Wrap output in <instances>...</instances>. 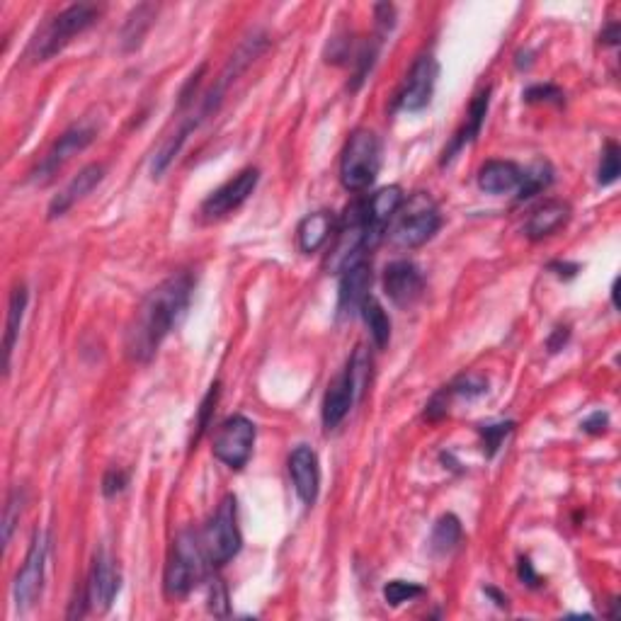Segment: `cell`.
<instances>
[{
    "label": "cell",
    "mask_w": 621,
    "mask_h": 621,
    "mask_svg": "<svg viewBox=\"0 0 621 621\" xmlns=\"http://www.w3.org/2000/svg\"><path fill=\"white\" fill-rule=\"evenodd\" d=\"M442 216L435 199L425 192H418L401 204L396 214V224L391 229V241L401 248H420L440 231Z\"/></svg>",
    "instance_id": "obj_5"
},
{
    "label": "cell",
    "mask_w": 621,
    "mask_h": 621,
    "mask_svg": "<svg viewBox=\"0 0 621 621\" xmlns=\"http://www.w3.org/2000/svg\"><path fill=\"white\" fill-rule=\"evenodd\" d=\"M204 554H207L209 566H226L233 556L241 551V529L236 520V498L226 495L221 505L216 507L214 517L209 520L202 532Z\"/></svg>",
    "instance_id": "obj_6"
},
{
    "label": "cell",
    "mask_w": 621,
    "mask_h": 621,
    "mask_svg": "<svg viewBox=\"0 0 621 621\" xmlns=\"http://www.w3.org/2000/svg\"><path fill=\"white\" fill-rule=\"evenodd\" d=\"M258 180H260V170L258 168H246V170H241L236 178L224 182L219 190H214L212 195H209L202 202L204 219H209V221L221 219V216L231 214L233 209L241 207V204L246 202V199L255 192V187H258Z\"/></svg>",
    "instance_id": "obj_12"
},
{
    "label": "cell",
    "mask_w": 621,
    "mask_h": 621,
    "mask_svg": "<svg viewBox=\"0 0 621 621\" xmlns=\"http://www.w3.org/2000/svg\"><path fill=\"white\" fill-rule=\"evenodd\" d=\"M340 275V294H338V313L340 316H352L362 309L364 301L369 299L372 289V267L367 260H357L352 265L343 267Z\"/></svg>",
    "instance_id": "obj_15"
},
{
    "label": "cell",
    "mask_w": 621,
    "mask_h": 621,
    "mask_svg": "<svg viewBox=\"0 0 621 621\" xmlns=\"http://www.w3.org/2000/svg\"><path fill=\"white\" fill-rule=\"evenodd\" d=\"M289 474H292L294 488L299 498L306 505H313L318 500V491H321V466H318V457L311 447L301 444L289 457Z\"/></svg>",
    "instance_id": "obj_17"
},
{
    "label": "cell",
    "mask_w": 621,
    "mask_h": 621,
    "mask_svg": "<svg viewBox=\"0 0 621 621\" xmlns=\"http://www.w3.org/2000/svg\"><path fill=\"white\" fill-rule=\"evenodd\" d=\"M406 202L403 190L398 185L381 187L372 197L364 199V209H367V233H364V248L372 250L381 238L386 236V229L391 221L396 219L398 209Z\"/></svg>",
    "instance_id": "obj_13"
},
{
    "label": "cell",
    "mask_w": 621,
    "mask_h": 621,
    "mask_svg": "<svg viewBox=\"0 0 621 621\" xmlns=\"http://www.w3.org/2000/svg\"><path fill=\"white\" fill-rule=\"evenodd\" d=\"M437 76H440V64H437L435 56H418L406 76L401 93H398V107L406 112L425 110L430 105L432 93H435Z\"/></svg>",
    "instance_id": "obj_11"
},
{
    "label": "cell",
    "mask_w": 621,
    "mask_h": 621,
    "mask_svg": "<svg viewBox=\"0 0 621 621\" xmlns=\"http://www.w3.org/2000/svg\"><path fill=\"white\" fill-rule=\"evenodd\" d=\"M127 483H129L127 471H122V469H110V471H107V474H105V478H102V493H105L107 498H112V495L122 493L124 488H127Z\"/></svg>",
    "instance_id": "obj_35"
},
{
    "label": "cell",
    "mask_w": 621,
    "mask_h": 621,
    "mask_svg": "<svg viewBox=\"0 0 621 621\" xmlns=\"http://www.w3.org/2000/svg\"><path fill=\"white\" fill-rule=\"evenodd\" d=\"M156 13H158V8L151 3H144L136 10H131V15L127 17V25H124V30H122L124 49L131 51V49L141 47L146 32L151 30L153 20H156Z\"/></svg>",
    "instance_id": "obj_24"
},
{
    "label": "cell",
    "mask_w": 621,
    "mask_h": 621,
    "mask_svg": "<svg viewBox=\"0 0 621 621\" xmlns=\"http://www.w3.org/2000/svg\"><path fill=\"white\" fill-rule=\"evenodd\" d=\"M102 8L95 3H76L68 5L66 10H61L59 15L51 17L47 25L34 34L30 44V59L34 64L39 61H49L51 56H56L59 51H64L68 44L73 42V37L83 34L88 27H93L100 20Z\"/></svg>",
    "instance_id": "obj_2"
},
{
    "label": "cell",
    "mask_w": 621,
    "mask_h": 621,
    "mask_svg": "<svg viewBox=\"0 0 621 621\" xmlns=\"http://www.w3.org/2000/svg\"><path fill=\"white\" fill-rule=\"evenodd\" d=\"M568 335H571V330H568V328H556V330H554V335H551V338H549V343H546V345H549V350H551V352H558V350H561V347L566 345Z\"/></svg>",
    "instance_id": "obj_38"
},
{
    "label": "cell",
    "mask_w": 621,
    "mask_h": 621,
    "mask_svg": "<svg viewBox=\"0 0 621 621\" xmlns=\"http://www.w3.org/2000/svg\"><path fill=\"white\" fill-rule=\"evenodd\" d=\"M27 289L25 284H17L10 294V304H8V323H5V343H3V352H5V374L10 372V364H13V350L17 343V335H20V326H22V318H25V309H27Z\"/></svg>",
    "instance_id": "obj_23"
},
{
    "label": "cell",
    "mask_w": 621,
    "mask_h": 621,
    "mask_svg": "<svg viewBox=\"0 0 621 621\" xmlns=\"http://www.w3.org/2000/svg\"><path fill=\"white\" fill-rule=\"evenodd\" d=\"M192 289H195V279L190 272H178L144 296L127 328V355L131 360L141 364L151 362L170 330L185 316Z\"/></svg>",
    "instance_id": "obj_1"
},
{
    "label": "cell",
    "mask_w": 621,
    "mask_h": 621,
    "mask_svg": "<svg viewBox=\"0 0 621 621\" xmlns=\"http://www.w3.org/2000/svg\"><path fill=\"white\" fill-rule=\"evenodd\" d=\"M571 219V204L563 202V199H546L544 204H539L532 214H529L524 233L532 241H541V238L556 233L561 226L568 224Z\"/></svg>",
    "instance_id": "obj_19"
},
{
    "label": "cell",
    "mask_w": 621,
    "mask_h": 621,
    "mask_svg": "<svg viewBox=\"0 0 621 621\" xmlns=\"http://www.w3.org/2000/svg\"><path fill=\"white\" fill-rule=\"evenodd\" d=\"M486 595H491L493 600H495V605H498V607H507V597H505V595H500L498 590L488 588V590H486Z\"/></svg>",
    "instance_id": "obj_40"
},
{
    "label": "cell",
    "mask_w": 621,
    "mask_h": 621,
    "mask_svg": "<svg viewBox=\"0 0 621 621\" xmlns=\"http://www.w3.org/2000/svg\"><path fill=\"white\" fill-rule=\"evenodd\" d=\"M461 522L457 515H442L437 520L435 529H432V551L435 554H449V551L457 549V544L461 541Z\"/></svg>",
    "instance_id": "obj_26"
},
{
    "label": "cell",
    "mask_w": 621,
    "mask_h": 621,
    "mask_svg": "<svg viewBox=\"0 0 621 621\" xmlns=\"http://www.w3.org/2000/svg\"><path fill=\"white\" fill-rule=\"evenodd\" d=\"M207 563L202 534L190 532V529L180 532L173 541V554L165 566V592L170 597H185L204 578Z\"/></svg>",
    "instance_id": "obj_4"
},
{
    "label": "cell",
    "mask_w": 621,
    "mask_h": 621,
    "mask_svg": "<svg viewBox=\"0 0 621 621\" xmlns=\"http://www.w3.org/2000/svg\"><path fill=\"white\" fill-rule=\"evenodd\" d=\"M85 588H88L90 607L98 609V612H107V609L112 607V602H115L119 592V571L115 561H112L105 551H100V554L95 556L93 571H90V578L88 583H85Z\"/></svg>",
    "instance_id": "obj_16"
},
{
    "label": "cell",
    "mask_w": 621,
    "mask_h": 621,
    "mask_svg": "<svg viewBox=\"0 0 621 621\" xmlns=\"http://www.w3.org/2000/svg\"><path fill=\"white\" fill-rule=\"evenodd\" d=\"M360 313H362L364 323H367L369 335H372L374 345L379 347V350H384V347L389 345V340H391V318H389V313L384 311V306H381L379 301L374 299V296H369V299L364 301Z\"/></svg>",
    "instance_id": "obj_25"
},
{
    "label": "cell",
    "mask_w": 621,
    "mask_h": 621,
    "mask_svg": "<svg viewBox=\"0 0 621 621\" xmlns=\"http://www.w3.org/2000/svg\"><path fill=\"white\" fill-rule=\"evenodd\" d=\"M22 503H25V495H22L20 491H13L8 495V503H5V512H3V546H8L10 539H13V529H15V522L20 520Z\"/></svg>",
    "instance_id": "obj_31"
},
{
    "label": "cell",
    "mask_w": 621,
    "mask_h": 621,
    "mask_svg": "<svg viewBox=\"0 0 621 621\" xmlns=\"http://www.w3.org/2000/svg\"><path fill=\"white\" fill-rule=\"evenodd\" d=\"M209 609H212L216 617H226L229 614V595H226L224 583L219 578H214L212 585H209Z\"/></svg>",
    "instance_id": "obj_33"
},
{
    "label": "cell",
    "mask_w": 621,
    "mask_h": 621,
    "mask_svg": "<svg viewBox=\"0 0 621 621\" xmlns=\"http://www.w3.org/2000/svg\"><path fill=\"white\" fill-rule=\"evenodd\" d=\"M488 105H491V88H483L481 93H478L476 98H474V102H471L469 115H466L464 127H461V129L457 131V136H454L452 144H449V148H444L442 163H449V161H452V158L457 156L461 148L469 146L471 141L476 139L478 131H481V127H483V122H486Z\"/></svg>",
    "instance_id": "obj_20"
},
{
    "label": "cell",
    "mask_w": 621,
    "mask_h": 621,
    "mask_svg": "<svg viewBox=\"0 0 621 621\" xmlns=\"http://www.w3.org/2000/svg\"><path fill=\"white\" fill-rule=\"evenodd\" d=\"M102 178H105V165L102 163H90L85 165L81 173L76 175L64 190L59 192L49 204V219H56V216H64L68 209L73 207L76 202H81L85 195L95 190L100 185Z\"/></svg>",
    "instance_id": "obj_18"
},
{
    "label": "cell",
    "mask_w": 621,
    "mask_h": 621,
    "mask_svg": "<svg viewBox=\"0 0 621 621\" xmlns=\"http://www.w3.org/2000/svg\"><path fill=\"white\" fill-rule=\"evenodd\" d=\"M369 381V369L360 362H347L345 369L335 376L328 384L326 396H323V427L326 430H335L347 418L357 398L362 396L364 384Z\"/></svg>",
    "instance_id": "obj_7"
},
{
    "label": "cell",
    "mask_w": 621,
    "mask_h": 621,
    "mask_svg": "<svg viewBox=\"0 0 621 621\" xmlns=\"http://www.w3.org/2000/svg\"><path fill=\"white\" fill-rule=\"evenodd\" d=\"M381 168V141L372 129H355L340 156V182L347 192H364L374 185Z\"/></svg>",
    "instance_id": "obj_3"
},
{
    "label": "cell",
    "mask_w": 621,
    "mask_h": 621,
    "mask_svg": "<svg viewBox=\"0 0 621 621\" xmlns=\"http://www.w3.org/2000/svg\"><path fill=\"white\" fill-rule=\"evenodd\" d=\"M216 401H219V384H214L212 389H209L207 396H204L202 406H199V415H197V435H195V442L202 440V435H204V432H207L209 423H212V415H214Z\"/></svg>",
    "instance_id": "obj_32"
},
{
    "label": "cell",
    "mask_w": 621,
    "mask_h": 621,
    "mask_svg": "<svg viewBox=\"0 0 621 621\" xmlns=\"http://www.w3.org/2000/svg\"><path fill=\"white\" fill-rule=\"evenodd\" d=\"M602 39H605L607 44H617V39H619V25L617 22H614V25H609L605 32H602Z\"/></svg>",
    "instance_id": "obj_39"
},
{
    "label": "cell",
    "mask_w": 621,
    "mask_h": 621,
    "mask_svg": "<svg viewBox=\"0 0 621 621\" xmlns=\"http://www.w3.org/2000/svg\"><path fill=\"white\" fill-rule=\"evenodd\" d=\"M619 173H621V151L614 141H607L605 151H602L600 170H597V182H600L602 187L612 185V182H617Z\"/></svg>",
    "instance_id": "obj_28"
},
{
    "label": "cell",
    "mask_w": 621,
    "mask_h": 621,
    "mask_svg": "<svg viewBox=\"0 0 621 621\" xmlns=\"http://www.w3.org/2000/svg\"><path fill=\"white\" fill-rule=\"evenodd\" d=\"M609 425V415L602 413V410H595L590 418L583 420V430L590 432V435H602Z\"/></svg>",
    "instance_id": "obj_36"
},
{
    "label": "cell",
    "mask_w": 621,
    "mask_h": 621,
    "mask_svg": "<svg viewBox=\"0 0 621 621\" xmlns=\"http://www.w3.org/2000/svg\"><path fill=\"white\" fill-rule=\"evenodd\" d=\"M47 554H49V539L44 532H34L32 546L27 551L25 563H22L20 573L15 578V602L20 609H27L34 605L39 592L44 588V571H47Z\"/></svg>",
    "instance_id": "obj_9"
},
{
    "label": "cell",
    "mask_w": 621,
    "mask_h": 621,
    "mask_svg": "<svg viewBox=\"0 0 621 621\" xmlns=\"http://www.w3.org/2000/svg\"><path fill=\"white\" fill-rule=\"evenodd\" d=\"M517 573H520V580L522 583H527L529 588H537L539 585V575H537V571H534V566H532V561H529V558H520Z\"/></svg>",
    "instance_id": "obj_37"
},
{
    "label": "cell",
    "mask_w": 621,
    "mask_h": 621,
    "mask_svg": "<svg viewBox=\"0 0 621 621\" xmlns=\"http://www.w3.org/2000/svg\"><path fill=\"white\" fill-rule=\"evenodd\" d=\"M524 100L527 102H563L561 88L556 85H532V88L524 93Z\"/></svg>",
    "instance_id": "obj_34"
},
{
    "label": "cell",
    "mask_w": 621,
    "mask_h": 621,
    "mask_svg": "<svg viewBox=\"0 0 621 621\" xmlns=\"http://www.w3.org/2000/svg\"><path fill=\"white\" fill-rule=\"evenodd\" d=\"M551 180H554V173H551V165L544 163V161L534 163L532 168L522 170L520 187H517V192H520V195H517V199H520V202H524V199L539 195L541 190H546V187L551 185Z\"/></svg>",
    "instance_id": "obj_27"
},
{
    "label": "cell",
    "mask_w": 621,
    "mask_h": 621,
    "mask_svg": "<svg viewBox=\"0 0 621 621\" xmlns=\"http://www.w3.org/2000/svg\"><path fill=\"white\" fill-rule=\"evenodd\" d=\"M423 588H420L418 583H408V580H391V583H386L384 588V600L389 602L391 607H401L406 605V602H413L415 597L423 595Z\"/></svg>",
    "instance_id": "obj_29"
},
{
    "label": "cell",
    "mask_w": 621,
    "mask_h": 621,
    "mask_svg": "<svg viewBox=\"0 0 621 621\" xmlns=\"http://www.w3.org/2000/svg\"><path fill=\"white\" fill-rule=\"evenodd\" d=\"M335 233V216L333 212H313L299 224L296 238H299L301 253L311 255L321 250Z\"/></svg>",
    "instance_id": "obj_22"
},
{
    "label": "cell",
    "mask_w": 621,
    "mask_h": 621,
    "mask_svg": "<svg viewBox=\"0 0 621 621\" xmlns=\"http://www.w3.org/2000/svg\"><path fill=\"white\" fill-rule=\"evenodd\" d=\"M512 430H515V423H512V420H507V423L483 425L481 430H478L483 437V452H486V457H493V454L498 452L500 444H503V440Z\"/></svg>",
    "instance_id": "obj_30"
},
{
    "label": "cell",
    "mask_w": 621,
    "mask_h": 621,
    "mask_svg": "<svg viewBox=\"0 0 621 621\" xmlns=\"http://www.w3.org/2000/svg\"><path fill=\"white\" fill-rule=\"evenodd\" d=\"M255 447V425L246 415H231L214 435V457L229 469H243Z\"/></svg>",
    "instance_id": "obj_8"
},
{
    "label": "cell",
    "mask_w": 621,
    "mask_h": 621,
    "mask_svg": "<svg viewBox=\"0 0 621 621\" xmlns=\"http://www.w3.org/2000/svg\"><path fill=\"white\" fill-rule=\"evenodd\" d=\"M522 168L512 161H488L478 170V187L488 195H505L520 187Z\"/></svg>",
    "instance_id": "obj_21"
},
{
    "label": "cell",
    "mask_w": 621,
    "mask_h": 621,
    "mask_svg": "<svg viewBox=\"0 0 621 621\" xmlns=\"http://www.w3.org/2000/svg\"><path fill=\"white\" fill-rule=\"evenodd\" d=\"M425 289V277L418 265L410 260H396L384 272V294L396 306H410L420 299Z\"/></svg>",
    "instance_id": "obj_14"
},
{
    "label": "cell",
    "mask_w": 621,
    "mask_h": 621,
    "mask_svg": "<svg viewBox=\"0 0 621 621\" xmlns=\"http://www.w3.org/2000/svg\"><path fill=\"white\" fill-rule=\"evenodd\" d=\"M95 139V129L88 127V124H73L71 129H66L59 139L54 141V146L49 148L47 156L42 158V163L37 165L34 170V180L37 182H47L59 173L64 165L71 161L73 156L85 151Z\"/></svg>",
    "instance_id": "obj_10"
}]
</instances>
